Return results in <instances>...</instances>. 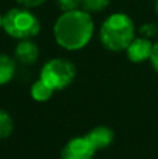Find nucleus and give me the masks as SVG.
I'll return each instance as SVG.
<instances>
[{
    "label": "nucleus",
    "instance_id": "nucleus-16",
    "mask_svg": "<svg viewBox=\"0 0 158 159\" xmlns=\"http://www.w3.org/2000/svg\"><path fill=\"white\" fill-rule=\"evenodd\" d=\"M150 61H151V64H153L154 70L158 73V42L154 43V46H153V52H151Z\"/></svg>",
    "mask_w": 158,
    "mask_h": 159
},
{
    "label": "nucleus",
    "instance_id": "nucleus-3",
    "mask_svg": "<svg viewBox=\"0 0 158 159\" xmlns=\"http://www.w3.org/2000/svg\"><path fill=\"white\" fill-rule=\"evenodd\" d=\"M3 30L7 35L16 39H31L41 31V22L38 17L25 7L10 8L3 16Z\"/></svg>",
    "mask_w": 158,
    "mask_h": 159
},
{
    "label": "nucleus",
    "instance_id": "nucleus-11",
    "mask_svg": "<svg viewBox=\"0 0 158 159\" xmlns=\"http://www.w3.org/2000/svg\"><path fill=\"white\" fill-rule=\"evenodd\" d=\"M13 119L6 110L0 109V140L7 138L13 133Z\"/></svg>",
    "mask_w": 158,
    "mask_h": 159
},
{
    "label": "nucleus",
    "instance_id": "nucleus-10",
    "mask_svg": "<svg viewBox=\"0 0 158 159\" xmlns=\"http://www.w3.org/2000/svg\"><path fill=\"white\" fill-rule=\"evenodd\" d=\"M53 92H55V91H53L49 85L45 84L41 78L31 85V96H32V99H35L36 102H45V101H48V99H50Z\"/></svg>",
    "mask_w": 158,
    "mask_h": 159
},
{
    "label": "nucleus",
    "instance_id": "nucleus-8",
    "mask_svg": "<svg viewBox=\"0 0 158 159\" xmlns=\"http://www.w3.org/2000/svg\"><path fill=\"white\" fill-rule=\"evenodd\" d=\"M90 140V143L94 145V148L97 149H105L114 143V131L106 126H98L95 129H92L88 134L86 135Z\"/></svg>",
    "mask_w": 158,
    "mask_h": 159
},
{
    "label": "nucleus",
    "instance_id": "nucleus-7",
    "mask_svg": "<svg viewBox=\"0 0 158 159\" xmlns=\"http://www.w3.org/2000/svg\"><path fill=\"white\" fill-rule=\"evenodd\" d=\"M14 56L16 60L20 61L21 64L25 66H31L34 64L39 57V48L31 39H22L17 43L16 50H14Z\"/></svg>",
    "mask_w": 158,
    "mask_h": 159
},
{
    "label": "nucleus",
    "instance_id": "nucleus-17",
    "mask_svg": "<svg viewBox=\"0 0 158 159\" xmlns=\"http://www.w3.org/2000/svg\"><path fill=\"white\" fill-rule=\"evenodd\" d=\"M0 27H3V16L0 14Z\"/></svg>",
    "mask_w": 158,
    "mask_h": 159
},
{
    "label": "nucleus",
    "instance_id": "nucleus-9",
    "mask_svg": "<svg viewBox=\"0 0 158 159\" xmlns=\"http://www.w3.org/2000/svg\"><path fill=\"white\" fill-rule=\"evenodd\" d=\"M16 74V61L10 56L0 53V85H6Z\"/></svg>",
    "mask_w": 158,
    "mask_h": 159
},
{
    "label": "nucleus",
    "instance_id": "nucleus-4",
    "mask_svg": "<svg viewBox=\"0 0 158 159\" xmlns=\"http://www.w3.org/2000/svg\"><path fill=\"white\" fill-rule=\"evenodd\" d=\"M76 66L67 59H50L42 66L39 78L53 91L67 88L76 78Z\"/></svg>",
    "mask_w": 158,
    "mask_h": 159
},
{
    "label": "nucleus",
    "instance_id": "nucleus-14",
    "mask_svg": "<svg viewBox=\"0 0 158 159\" xmlns=\"http://www.w3.org/2000/svg\"><path fill=\"white\" fill-rule=\"evenodd\" d=\"M140 34H142L144 38L157 36L158 35V24H146V25H143L142 30H140Z\"/></svg>",
    "mask_w": 158,
    "mask_h": 159
},
{
    "label": "nucleus",
    "instance_id": "nucleus-5",
    "mask_svg": "<svg viewBox=\"0 0 158 159\" xmlns=\"http://www.w3.org/2000/svg\"><path fill=\"white\" fill-rule=\"evenodd\" d=\"M97 149L90 140L84 137H74L63 147L62 159H94Z\"/></svg>",
    "mask_w": 158,
    "mask_h": 159
},
{
    "label": "nucleus",
    "instance_id": "nucleus-2",
    "mask_svg": "<svg viewBox=\"0 0 158 159\" xmlns=\"http://www.w3.org/2000/svg\"><path fill=\"white\" fill-rule=\"evenodd\" d=\"M136 27L134 21L123 13L109 16L101 25L100 39L102 45L112 52H122L133 42Z\"/></svg>",
    "mask_w": 158,
    "mask_h": 159
},
{
    "label": "nucleus",
    "instance_id": "nucleus-1",
    "mask_svg": "<svg viewBox=\"0 0 158 159\" xmlns=\"http://www.w3.org/2000/svg\"><path fill=\"white\" fill-rule=\"evenodd\" d=\"M94 34V21L90 13L74 10L63 13L53 25V35L59 46L67 50H80L90 43Z\"/></svg>",
    "mask_w": 158,
    "mask_h": 159
},
{
    "label": "nucleus",
    "instance_id": "nucleus-6",
    "mask_svg": "<svg viewBox=\"0 0 158 159\" xmlns=\"http://www.w3.org/2000/svg\"><path fill=\"white\" fill-rule=\"evenodd\" d=\"M154 43H151V41L148 38H134L133 42L128 46L126 53L130 61L133 63H143V61L148 60L151 57V52H153Z\"/></svg>",
    "mask_w": 158,
    "mask_h": 159
},
{
    "label": "nucleus",
    "instance_id": "nucleus-13",
    "mask_svg": "<svg viewBox=\"0 0 158 159\" xmlns=\"http://www.w3.org/2000/svg\"><path fill=\"white\" fill-rule=\"evenodd\" d=\"M60 7V10L63 13L66 11H74L78 8V6H81V0H56Z\"/></svg>",
    "mask_w": 158,
    "mask_h": 159
},
{
    "label": "nucleus",
    "instance_id": "nucleus-18",
    "mask_svg": "<svg viewBox=\"0 0 158 159\" xmlns=\"http://www.w3.org/2000/svg\"><path fill=\"white\" fill-rule=\"evenodd\" d=\"M156 13L158 14V0H157V2H156Z\"/></svg>",
    "mask_w": 158,
    "mask_h": 159
},
{
    "label": "nucleus",
    "instance_id": "nucleus-12",
    "mask_svg": "<svg viewBox=\"0 0 158 159\" xmlns=\"http://www.w3.org/2000/svg\"><path fill=\"white\" fill-rule=\"evenodd\" d=\"M109 3H111V0H81V6L87 13L104 11L109 6Z\"/></svg>",
    "mask_w": 158,
    "mask_h": 159
},
{
    "label": "nucleus",
    "instance_id": "nucleus-15",
    "mask_svg": "<svg viewBox=\"0 0 158 159\" xmlns=\"http://www.w3.org/2000/svg\"><path fill=\"white\" fill-rule=\"evenodd\" d=\"M16 2L25 8H34V7H39L41 4H44L45 0H16Z\"/></svg>",
    "mask_w": 158,
    "mask_h": 159
}]
</instances>
